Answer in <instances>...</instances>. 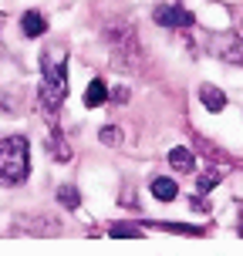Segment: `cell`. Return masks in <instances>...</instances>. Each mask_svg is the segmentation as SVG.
<instances>
[{
    "instance_id": "cell-1",
    "label": "cell",
    "mask_w": 243,
    "mask_h": 256,
    "mask_svg": "<svg viewBox=\"0 0 243 256\" xmlns=\"http://www.w3.org/2000/svg\"><path fill=\"white\" fill-rule=\"evenodd\" d=\"M64 98H68V58H51L44 54L41 58V88H38V102H41V112L51 118H58Z\"/></svg>"
},
{
    "instance_id": "cell-2",
    "label": "cell",
    "mask_w": 243,
    "mask_h": 256,
    "mask_svg": "<svg viewBox=\"0 0 243 256\" xmlns=\"http://www.w3.org/2000/svg\"><path fill=\"white\" fill-rule=\"evenodd\" d=\"M31 176V148L24 135H7L0 138V182L4 186H21Z\"/></svg>"
},
{
    "instance_id": "cell-3",
    "label": "cell",
    "mask_w": 243,
    "mask_h": 256,
    "mask_svg": "<svg viewBox=\"0 0 243 256\" xmlns=\"http://www.w3.org/2000/svg\"><path fill=\"white\" fill-rule=\"evenodd\" d=\"M206 44H209V51L216 54V58L243 68V38H236V34H209Z\"/></svg>"
},
{
    "instance_id": "cell-4",
    "label": "cell",
    "mask_w": 243,
    "mask_h": 256,
    "mask_svg": "<svg viewBox=\"0 0 243 256\" xmlns=\"http://www.w3.org/2000/svg\"><path fill=\"white\" fill-rule=\"evenodd\" d=\"M152 20L159 27H182V30H189V27L196 24V17H192L186 7H179V4H159L152 10Z\"/></svg>"
},
{
    "instance_id": "cell-5",
    "label": "cell",
    "mask_w": 243,
    "mask_h": 256,
    "mask_svg": "<svg viewBox=\"0 0 243 256\" xmlns=\"http://www.w3.org/2000/svg\"><path fill=\"white\" fill-rule=\"evenodd\" d=\"M199 102H203V108L206 112H223L226 108V94L216 88V84H199Z\"/></svg>"
},
{
    "instance_id": "cell-6",
    "label": "cell",
    "mask_w": 243,
    "mask_h": 256,
    "mask_svg": "<svg viewBox=\"0 0 243 256\" xmlns=\"http://www.w3.org/2000/svg\"><path fill=\"white\" fill-rule=\"evenodd\" d=\"M169 166H172V172H179V176H189L192 168H196V155H192L189 148L176 145V148L169 152Z\"/></svg>"
},
{
    "instance_id": "cell-7",
    "label": "cell",
    "mask_w": 243,
    "mask_h": 256,
    "mask_svg": "<svg viewBox=\"0 0 243 256\" xmlns=\"http://www.w3.org/2000/svg\"><path fill=\"white\" fill-rule=\"evenodd\" d=\"M108 102V84L102 78H91L88 88H85V108H98V104Z\"/></svg>"
},
{
    "instance_id": "cell-8",
    "label": "cell",
    "mask_w": 243,
    "mask_h": 256,
    "mask_svg": "<svg viewBox=\"0 0 243 256\" xmlns=\"http://www.w3.org/2000/svg\"><path fill=\"white\" fill-rule=\"evenodd\" d=\"M21 30H24L27 38H41L44 30H48V20H44V14L41 10H27L21 17Z\"/></svg>"
},
{
    "instance_id": "cell-9",
    "label": "cell",
    "mask_w": 243,
    "mask_h": 256,
    "mask_svg": "<svg viewBox=\"0 0 243 256\" xmlns=\"http://www.w3.org/2000/svg\"><path fill=\"white\" fill-rule=\"evenodd\" d=\"M149 189H152V196L159 199V202H172V199L179 196V186H176L172 179H152Z\"/></svg>"
},
{
    "instance_id": "cell-10",
    "label": "cell",
    "mask_w": 243,
    "mask_h": 256,
    "mask_svg": "<svg viewBox=\"0 0 243 256\" xmlns=\"http://www.w3.org/2000/svg\"><path fill=\"white\" fill-rule=\"evenodd\" d=\"M48 148H51V155L58 158V162H71V148H68V142H64V135L54 128L51 132V142H48Z\"/></svg>"
},
{
    "instance_id": "cell-11",
    "label": "cell",
    "mask_w": 243,
    "mask_h": 256,
    "mask_svg": "<svg viewBox=\"0 0 243 256\" xmlns=\"http://www.w3.org/2000/svg\"><path fill=\"white\" fill-rule=\"evenodd\" d=\"M58 202H61L64 209H78V206H81V192L68 182V186H61V189H58Z\"/></svg>"
},
{
    "instance_id": "cell-12",
    "label": "cell",
    "mask_w": 243,
    "mask_h": 256,
    "mask_svg": "<svg viewBox=\"0 0 243 256\" xmlns=\"http://www.w3.org/2000/svg\"><path fill=\"white\" fill-rule=\"evenodd\" d=\"M108 232H112V240H142V230L139 226H128V222H115Z\"/></svg>"
},
{
    "instance_id": "cell-13",
    "label": "cell",
    "mask_w": 243,
    "mask_h": 256,
    "mask_svg": "<svg viewBox=\"0 0 243 256\" xmlns=\"http://www.w3.org/2000/svg\"><path fill=\"white\" fill-rule=\"evenodd\" d=\"M216 182H219V172H203V176H199V182H196L199 196H203V192H213V189H216Z\"/></svg>"
},
{
    "instance_id": "cell-14",
    "label": "cell",
    "mask_w": 243,
    "mask_h": 256,
    "mask_svg": "<svg viewBox=\"0 0 243 256\" xmlns=\"http://www.w3.org/2000/svg\"><path fill=\"white\" fill-rule=\"evenodd\" d=\"M98 138H102L105 145H118V128L115 125H105L102 132H98Z\"/></svg>"
},
{
    "instance_id": "cell-15",
    "label": "cell",
    "mask_w": 243,
    "mask_h": 256,
    "mask_svg": "<svg viewBox=\"0 0 243 256\" xmlns=\"http://www.w3.org/2000/svg\"><path fill=\"white\" fill-rule=\"evenodd\" d=\"M112 98H115L118 104H125L128 102V88H125V84H122V88H115V91H112Z\"/></svg>"
},
{
    "instance_id": "cell-16",
    "label": "cell",
    "mask_w": 243,
    "mask_h": 256,
    "mask_svg": "<svg viewBox=\"0 0 243 256\" xmlns=\"http://www.w3.org/2000/svg\"><path fill=\"white\" fill-rule=\"evenodd\" d=\"M236 232H240V240H243V212H240V226H236Z\"/></svg>"
},
{
    "instance_id": "cell-17",
    "label": "cell",
    "mask_w": 243,
    "mask_h": 256,
    "mask_svg": "<svg viewBox=\"0 0 243 256\" xmlns=\"http://www.w3.org/2000/svg\"><path fill=\"white\" fill-rule=\"evenodd\" d=\"M0 24H4V14H0Z\"/></svg>"
}]
</instances>
